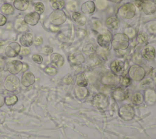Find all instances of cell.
<instances>
[{
  "mask_svg": "<svg viewBox=\"0 0 156 139\" xmlns=\"http://www.w3.org/2000/svg\"><path fill=\"white\" fill-rule=\"evenodd\" d=\"M112 45L115 49L124 50L129 45V38L124 34H116L113 37Z\"/></svg>",
  "mask_w": 156,
  "mask_h": 139,
  "instance_id": "1",
  "label": "cell"
},
{
  "mask_svg": "<svg viewBox=\"0 0 156 139\" xmlns=\"http://www.w3.org/2000/svg\"><path fill=\"white\" fill-rule=\"evenodd\" d=\"M49 20L52 24L59 26L66 21V16L62 10H55L50 14Z\"/></svg>",
  "mask_w": 156,
  "mask_h": 139,
  "instance_id": "2",
  "label": "cell"
},
{
  "mask_svg": "<svg viewBox=\"0 0 156 139\" xmlns=\"http://www.w3.org/2000/svg\"><path fill=\"white\" fill-rule=\"evenodd\" d=\"M20 81L17 76L10 74L6 77L4 82V88L9 91H13L20 87Z\"/></svg>",
  "mask_w": 156,
  "mask_h": 139,
  "instance_id": "3",
  "label": "cell"
},
{
  "mask_svg": "<svg viewBox=\"0 0 156 139\" xmlns=\"http://www.w3.org/2000/svg\"><path fill=\"white\" fill-rule=\"evenodd\" d=\"M135 7L132 3H126L122 5L119 9L118 12L120 16L123 18H132L135 14Z\"/></svg>",
  "mask_w": 156,
  "mask_h": 139,
  "instance_id": "4",
  "label": "cell"
},
{
  "mask_svg": "<svg viewBox=\"0 0 156 139\" xmlns=\"http://www.w3.org/2000/svg\"><path fill=\"white\" fill-rule=\"evenodd\" d=\"M129 75L132 79L139 81L144 78L145 76V71L141 66L135 65L130 68Z\"/></svg>",
  "mask_w": 156,
  "mask_h": 139,
  "instance_id": "5",
  "label": "cell"
},
{
  "mask_svg": "<svg viewBox=\"0 0 156 139\" xmlns=\"http://www.w3.org/2000/svg\"><path fill=\"white\" fill-rule=\"evenodd\" d=\"M6 68L12 74H17L23 69V63L18 60H12L6 63Z\"/></svg>",
  "mask_w": 156,
  "mask_h": 139,
  "instance_id": "6",
  "label": "cell"
},
{
  "mask_svg": "<svg viewBox=\"0 0 156 139\" xmlns=\"http://www.w3.org/2000/svg\"><path fill=\"white\" fill-rule=\"evenodd\" d=\"M119 116L126 121L132 119L134 116V110L130 105L126 104L122 105L119 110Z\"/></svg>",
  "mask_w": 156,
  "mask_h": 139,
  "instance_id": "7",
  "label": "cell"
},
{
  "mask_svg": "<svg viewBox=\"0 0 156 139\" xmlns=\"http://www.w3.org/2000/svg\"><path fill=\"white\" fill-rule=\"evenodd\" d=\"M21 46L17 42H12L5 49V54L8 57H15L20 54Z\"/></svg>",
  "mask_w": 156,
  "mask_h": 139,
  "instance_id": "8",
  "label": "cell"
},
{
  "mask_svg": "<svg viewBox=\"0 0 156 139\" xmlns=\"http://www.w3.org/2000/svg\"><path fill=\"white\" fill-rule=\"evenodd\" d=\"M93 105L98 109H105L108 105L107 98L104 94L100 93L96 95L93 100Z\"/></svg>",
  "mask_w": 156,
  "mask_h": 139,
  "instance_id": "9",
  "label": "cell"
},
{
  "mask_svg": "<svg viewBox=\"0 0 156 139\" xmlns=\"http://www.w3.org/2000/svg\"><path fill=\"white\" fill-rule=\"evenodd\" d=\"M141 9L146 15H153L156 11V7L154 2L151 0H144L143 1V4Z\"/></svg>",
  "mask_w": 156,
  "mask_h": 139,
  "instance_id": "10",
  "label": "cell"
},
{
  "mask_svg": "<svg viewBox=\"0 0 156 139\" xmlns=\"http://www.w3.org/2000/svg\"><path fill=\"white\" fill-rule=\"evenodd\" d=\"M68 60L71 64L74 65H79L84 62L85 58L80 51H76L69 55Z\"/></svg>",
  "mask_w": 156,
  "mask_h": 139,
  "instance_id": "11",
  "label": "cell"
},
{
  "mask_svg": "<svg viewBox=\"0 0 156 139\" xmlns=\"http://www.w3.org/2000/svg\"><path fill=\"white\" fill-rule=\"evenodd\" d=\"M40 18V14H38L36 12H33L26 14L24 16V20L27 24L30 26H35L38 24Z\"/></svg>",
  "mask_w": 156,
  "mask_h": 139,
  "instance_id": "12",
  "label": "cell"
},
{
  "mask_svg": "<svg viewBox=\"0 0 156 139\" xmlns=\"http://www.w3.org/2000/svg\"><path fill=\"white\" fill-rule=\"evenodd\" d=\"M35 78L34 75L30 71L25 72L23 74L21 79V82L24 87H29L34 84Z\"/></svg>",
  "mask_w": 156,
  "mask_h": 139,
  "instance_id": "13",
  "label": "cell"
},
{
  "mask_svg": "<svg viewBox=\"0 0 156 139\" xmlns=\"http://www.w3.org/2000/svg\"><path fill=\"white\" fill-rule=\"evenodd\" d=\"M20 44L24 47H29L34 43V37L31 33L23 34L19 38Z\"/></svg>",
  "mask_w": 156,
  "mask_h": 139,
  "instance_id": "14",
  "label": "cell"
},
{
  "mask_svg": "<svg viewBox=\"0 0 156 139\" xmlns=\"http://www.w3.org/2000/svg\"><path fill=\"white\" fill-rule=\"evenodd\" d=\"M110 69L115 74H121L124 70V63L120 60H115L112 62Z\"/></svg>",
  "mask_w": 156,
  "mask_h": 139,
  "instance_id": "15",
  "label": "cell"
},
{
  "mask_svg": "<svg viewBox=\"0 0 156 139\" xmlns=\"http://www.w3.org/2000/svg\"><path fill=\"white\" fill-rule=\"evenodd\" d=\"M127 96V91L122 87L116 88L113 92V96L116 101H124L126 98Z\"/></svg>",
  "mask_w": 156,
  "mask_h": 139,
  "instance_id": "16",
  "label": "cell"
},
{
  "mask_svg": "<svg viewBox=\"0 0 156 139\" xmlns=\"http://www.w3.org/2000/svg\"><path fill=\"white\" fill-rule=\"evenodd\" d=\"M51 61L52 65L54 67L59 68L63 66L65 62L63 57L58 53H54L51 56Z\"/></svg>",
  "mask_w": 156,
  "mask_h": 139,
  "instance_id": "17",
  "label": "cell"
},
{
  "mask_svg": "<svg viewBox=\"0 0 156 139\" xmlns=\"http://www.w3.org/2000/svg\"><path fill=\"white\" fill-rule=\"evenodd\" d=\"M95 9V4L91 1H88L84 2L81 6V10L85 14H91L94 12Z\"/></svg>",
  "mask_w": 156,
  "mask_h": 139,
  "instance_id": "18",
  "label": "cell"
},
{
  "mask_svg": "<svg viewBox=\"0 0 156 139\" xmlns=\"http://www.w3.org/2000/svg\"><path fill=\"white\" fill-rule=\"evenodd\" d=\"M142 55L148 60L154 59L155 55V48L152 46H147L142 51Z\"/></svg>",
  "mask_w": 156,
  "mask_h": 139,
  "instance_id": "19",
  "label": "cell"
},
{
  "mask_svg": "<svg viewBox=\"0 0 156 139\" xmlns=\"http://www.w3.org/2000/svg\"><path fill=\"white\" fill-rule=\"evenodd\" d=\"M72 19L73 21L78 26H83L87 21L86 17L82 13L78 12H74L72 14Z\"/></svg>",
  "mask_w": 156,
  "mask_h": 139,
  "instance_id": "20",
  "label": "cell"
},
{
  "mask_svg": "<svg viewBox=\"0 0 156 139\" xmlns=\"http://www.w3.org/2000/svg\"><path fill=\"white\" fill-rule=\"evenodd\" d=\"M14 27L17 32L21 33H24L28 29L27 25L24 21V19H17L15 22Z\"/></svg>",
  "mask_w": 156,
  "mask_h": 139,
  "instance_id": "21",
  "label": "cell"
},
{
  "mask_svg": "<svg viewBox=\"0 0 156 139\" xmlns=\"http://www.w3.org/2000/svg\"><path fill=\"white\" fill-rule=\"evenodd\" d=\"M29 5V0H14L13 7L18 10L24 11Z\"/></svg>",
  "mask_w": 156,
  "mask_h": 139,
  "instance_id": "22",
  "label": "cell"
},
{
  "mask_svg": "<svg viewBox=\"0 0 156 139\" xmlns=\"http://www.w3.org/2000/svg\"><path fill=\"white\" fill-rule=\"evenodd\" d=\"M107 26L112 29H117L119 26V22L118 19L115 16L108 17L105 21Z\"/></svg>",
  "mask_w": 156,
  "mask_h": 139,
  "instance_id": "23",
  "label": "cell"
},
{
  "mask_svg": "<svg viewBox=\"0 0 156 139\" xmlns=\"http://www.w3.org/2000/svg\"><path fill=\"white\" fill-rule=\"evenodd\" d=\"M97 41L102 48H108L110 43V38L105 34H101L98 37Z\"/></svg>",
  "mask_w": 156,
  "mask_h": 139,
  "instance_id": "24",
  "label": "cell"
},
{
  "mask_svg": "<svg viewBox=\"0 0 156 139\" xmlns=\"http://www.w3.org/2000/svg\"><path fill=\"white\" fill-rule=\"evenodd\" d=\"M144 97L148 104H153L156 101V93L152 90H147L145 92Z\"/></svg>",
  "mask_w": 156,
  "mask_h": 139,
  "instance_id": "25",
  "label": "cell"
},
{
  "mask_svg": "<svg viewBox=\"0 0 156 139\" xmlns=\"http://www.w3.org/2000/svg\"><path fill=\"white\" fill-rule=\"evenodd\" d=\"M76 84L77 86L85 87L88 84V79L83 73H79L76 76Z\"/></svg>",
  "mask_w": 156,
  "mask_h": 139,
  "instance_id": "26",
  "label": "cell"
},
{
  "mask_svg": "<svg viewBox=\"0 0 156 139\" xmlns=\"http://www.w3.org/2000/svg\"><path fill=\"white\" fill-rule=\"evenodd\" d=\"M1 11L4 15H10L14 13L15 8L10 4L4 3L1 7Z\"/></svg>",
  "mask_w": 156,
  "mask_h": 139,
  "instance_id": "27",
  "label": "cell"
},
{
  "mask_svg": "<svg viewBox=\"0 0 156 139\" xmlns=\"http://www.w3.org/2000/svg\"><path fill=\"white\" fill-rule=\"evenodd\" d=\"M116 76L112 74H108L102 78V82L106 85H114L116 82Z\"/></svg>",
  "mask_w": 156,
  "mask_h": 139,
  "instance_id": "28",
  "label": "cell"
},
{
  "mask_svg": "<svg viewBox=\"0 0 156 139\" xmlns=\"http://www.w3.org/2000/svg\"><path fill=\"white\" fill-rule=\"evenodd\" d=\"M75 93L76 96L79 99H83L88 95V90L85 87L78 86L75 89Z\"/></svg>",
  "mask_w": 156,
  "mask_h": 139,
  "instance_id": "29",
  "label": "cell"
},
{
  "mask_svg": "<svg viewBox=\"0 0 156 139\" xmlns=\"http://www.w3.org/2000/svg\"><path fill=\"white\" fill-rule=\"evenodd\" d=\"M50 5L54 10H62L65 6L63 0H50Z\"/></svg>",
  "mask_w": 156,
  "mask_h": 139,
  "instance_id": "30",
  "label": "cell"
},
{
  "mask_svg": "<svg viewBox=\"0 0 156 139\" xmlns=\"http://www.w3.org/2000/svg\"><path fill=\"white\" fill-rule=\"evenodd\" d=\"M143 96L140 93H135L132 98V101L134 104H140L143 101Z\"/></svg>",
  "mask_w": 156,
  "mask_h": 139,
  "instance_id": "31",
  "label": "cell"
},
{
  "mask_svg": "<svg viewBox=\"0 0 156 139\" xmlns=\"http://www.w3.org/2000/svg\"><path fill=\"white\" fill-rule=\"evenodd\" d=\"M18 101V98L16 95L7 96L5 98V104L7 105H12L16 104Z\"/></svg>",
  "mask_w": 156,
  "mask_h": 139,
  "instance_id": "32",
  "label": "cell"
},
{
  "mask_svg": "<svg viewBox=\"0 0 156 139\" xmlns=\"http://www.w3.org/2000/svg\"><path fill=\"white\" fill-rule=\"evenodd\" d=\"M34 7L35 9V12H36L38 14H41L44 11V5L41 2H35L34 5Z\"/></svg>",
  "mask_w": 156,
  "mask_h": 139,
  "instance_id": "33",
  "label": "cell"
},
{
  "mask_svg": "<svg viewBox=\"0 0 156 139\" xmlns=\"http://www.w3.org/2000/svg\"><path fill=\"white\" fill-rule=\"evenodd\" d=\"M148 39V35L146 32H140L137 36V41L139 43H143L146 42Z\"/></svg>",
  "mask_w": 156,
  "mask_h": 139,
  "instance_id": "34",
  "label": "cell"
},
{
  "mask_svg": "<svg viewBox=\"0 0 156 139\" xmlns=\"http://www.w3.org/2000/svg\"><path fill=\"white\" fill-rule=\"evenodd\" d=\"M83 51L86 54H91L95 51V49L92 44L88 43L83 48Z\"/></svg>",
  "mask_w": 156,
  "mask_h": 139,
  "instance_id": "35",
  "label": "cell"
},
{
  "mask_svg": "<svg viewBox=\"0 0 156 139\" xmlns=\"http://www.w3.org/2000/svg\"><path fill=\"white\" fill-rule=\"evenodd\" d=\"M44 72L46 74H49L50 76H54L57 73V70L54 67H51V66H47V67H46L44 68Z\"/></svg>",
  "mask_w": 156,
  "mask_h": 139,
  "instance_id": "36",
  "label": "cell"
},
{
  "mask_svg": "<svg viewBox=\"0 0 156 139\" xmlns=\"http://www.w3.org/2000/svg\"><path fill=\"white\" fill-rule=\"evenodd\" d=\"M32 59L34 62H35L36 63H38V64H40L43 62V57L40 55L37 54H34L32 56Z\"/></svg>",
  "mask_w": 156,
  "mask_h": 139,
  "instance_id": "37",
  "label": "cell"
},
{
  "mask_svg": "<svg viewBox=\"0 0 156 139\" xmlns=\"http://www.w3.org/2000/svg\"><path fill=\"white\" fill-rule=\"evenodd\" d=\"M121 84L124 86V87H128L129 85H130L131 81H130V79L128 77H122L121 79Z\"/></svg>",
  "mask_w": 156,
  "mask_h": 139,
  "instance_id": "38",
  "label": "cell"
},
{
  "mask_svg": "<svg viewBox=\"0 0 156 139\" xmlns=\"http://www.w3.org/2000/svg\"><path fill=\"white\" fill-rule=\"evenodd\" d=\"M52 51H53L52 48L50 46H48V45H46V46H44L42 49V52H43V54H44L45 55L50 54L52 52Z\"/></svg>",
  "mask_w": 156,
  "mask_h": 139,
  "instance_id": "39",
  "label": "cell"
},
{
  "mask_svg": "<svg viewBox=\"0 0 156 139\" xmlns=\"http://www.w3.org/2000/svg\"><path fill=\"white\" fill-rule=\"evenodd\" d=\"M43 40L41 36H37L34 38V43L36 46L41 45L43 43Z\"/></svg>",
  "mask_w": 156,
  "mask_h": 139,
  "instance_id": "40",
  "label": "cell"
},
{
  "mask_svg": "<svg viewBox=\"0 0 156 139\" xmlns=\"http://www.w3.org/2000/svg\"><path fill=\"white\" fill-rule=\"evenodd\" d=\"M7 21V19L6 16L2 13H0V26H4L6 24Z\"/></svg>",
  "mask_w": 156,
  "mask_h": 139,
  "instance_id": "41",
  "label": "cell"
},
{
  "mask_svg": "<svg viewBox=\"0 0 156 139\" xmlns=\"http://www.w3.org/2000/svg\"><path fill=\"white\" fill-rule=\"evenodd\" d=\"M63 81L65 82V84H70L72 82V77L69 74H68L67 76H66L63 79Z\"/></svg>",
  "mask_w": 156,
  "mask_h": 139,
  "instance_id": "42",
  "label": "cell"
},
{
  "mask_svg": "<svg viewBox=\"0 0 156 139\" xmlns=\"http://www.w3.org/2000/svg\"><path fill=\"white\" fill-rule=\"evenodd\" d=\"M20 54L21 55H24V56L27 55L28 54H30V50H29V49H27V48H23V49H22L20 51Z\"/></svg>",
  "mask_w": 156,
  "mask_h": 139,
  "instance_id": "43",
  "label": "cell"
},
{
  "mask_svg": "<svg viewBox=\"0 0 156 139\" xmlns=\"http://www.w3.org/2000/svg\"><path fill=\"white\" fill-rule=\"evenodd\" d=\"M143 0H136L135 2V5L140 9H141V5H142V4H143Z\"/></svg>",
  "mask_w": 156,
  "mask_h": 139,
  "instance_id": "44",
  "label": "cell"
},
{
  "mask_svg": "<svg viewBox=\"0 0 156 139\" xmlns=\"http://www.w3.org/2000/svg\"><path fill=\"white\" fill-rule=\"evenodd\" d=\"M5 103V98L3 96L0 94V108Z\"/></svg>",
  "mask_w": 156,
  "mask_h": 139,
  "instance_id": "45",
  "label": "cell"
},
{
  "mask_svg": "<svg viewBox=\"0 0 156 139\" xmlns=\"http://www.w3.org/2000/svg\"><path fill=\"white\" fill-rule=\"evenodd\" d=\"M3 63H4L3 60H2V58L0 57V66H1L3 65Z\"/></svg>",
  "mask_w": 156,
  "mask_h": 139,
  "instance_id": "46",
  "label": "cell"
},
{
  "mask_svg": "<svg viewBox=\"0 0 156 139\" xmlns=\"http://www.w3.org/2000/svg\"><path fill=\"white\" fill-rule=\"evenodd\" d=\"M112 1H113V2H118L121 1V0H112Z\"/></svg>",
  "mask_w": 156,
  "mask_h": 139,
  "instance_id": "47",
  "label": "cell"
}]
</instances>
